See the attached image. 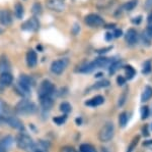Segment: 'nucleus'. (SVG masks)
Instances as JSON below:
<instances>
[{
  "label": "nucleus",
  "mask_w": 152,
  "mask_h": 152,
  "mask_svg": "<svg viewBox=\"0 0 152 152\" xmlns=\"http://www.w3.org/2000/svg\"><path fill=\"white\" fill-rule=\"evenodd\" d=\"M15 109L18 113L23 114V116H31V114H35L38 111L37 105L34 102H31V100L26 99V98L18 102Z\"/></svg>",
  "instance_id": "f257e3e1"
},
{
  "label": "nucleus",
  "mask_w": 152,
  "mask_h": 152,
  "mask_svg": "<svg viewBox=\"0 0 152 152\" xmlns=\"http://www.w3.org/2000/svg\"><path fill=\"white\" fill-rule=\"evenodd\" d=\"M114 135H115L114 124L112 122H107L100 129L99 133V139L102 142H109L113 139Z\"/></svg>",
  "instance_id": "f03ea898"
},
{
  "label": "nucleus",
  "mask_w": 152,
  "mask_h": 152,
  "mask_svg": "<svg viewBox=\"0 0 152 152\" xmlns=\"http://www.w3.org/2000/svg\"><path fill=\"white\" fill-rule=\"evenodd\" d=\"M34 144H35V142H34L33 139L31 138V136H28V134H19L18 136V138H16V145H18V148L23 149V150H31V148H33Z\"/></svg>",
  "instance_id": "7ed1b4c3"
},
{
  "label": "nucleus",
  "mask_w": 152,
  "mask_h": 152,
  "mask_svg": "<svg viewBox=\"0 0 152 152\" xmlns=\"http://www.w3.org/2000/svg\"><path fill=\"white\" fill-rule=\"evenodd\" d=\"M54 92H55V85L51 81L44 80L41 83V86L39 88V95H40V97L52 96Z\"/></svg>",
  "instance_id": "20e7f679"
},
{
  "label": "nucleus",
  "mask_w": 152,
  "mask_h": 152,
  "mask_svg": "<svg viewBox=\"0 0 152 152\" xmlns=\"http://www.w3.org/2000/svg\"><path fill=\"white\" fill-rule=\"evenodd\" d=\"M68 65V59L61 58V59L55 60L51 65V72L55 75H61L65 70V68Z\"/></svg>",
  "instance_id": "39448f33"
},
{
  "label": "nucleus",
  "mask_w": 152,
  "mask_h": 152,
  "mask_svg": "<svg viewBox=\"0 0 152 152\" xmlns=\"http://www.w3.org/2000/svg\"><path fill=\"white\" fill-rule=\"evenodd\" d=\"M84 23L89 27H100L104 24V21L99 14L90 13L84 18Z\"/></svg>",
  "instance_id": "423d86ee"
},
{
  "label": "nucleus",
  "mask_w": 152,
  "mask_h": 152,
  "mask_svg": "<svg viewBox=\"0 0 152 152\" xmlns=\"http://www.w3.org/2000/svg\"><path fill=\"white\" fill-rule=\"evenodd\" d=\"M45 4L48 9L56 12H61L65 9V4L63 0H46Z\"/></svg>",
  "instance_id": "0eeeda50"
},
{
  "label": "nucleus",
  "mask_w": 152,
  "mask_h": 152,
  "mask_svg": "<svg viewBox=\"0 0 152 152\" xmlns=\"http://www.w3.org/2000/svg\"><path fill=\"white\" fill-rule=\"evenodd\" d=\"M40 28V23L36 16H33L21 24V29L24 31H38Z\"/></svg>",
  "instance_id": "6e6552de"
},
{
  "label": "nucleus",
  "mask_w": 152,
  "mask_h": 152,
  "mask_svg": "<svg viewBox=\"0 0 152 152\" xmlns=\"http://www.w3.org/2000/svg\"><path fill=\"white\" fill-rule=\"evenodd\" d=\"M125 40H126V42L128 43L130 46H134L139 40L138 33H137L136 30H134V29H130L126 33V35H125Z\"/></svg>",
  "instance_id": "1a4fd4ad"
},
{
  "label": "nucleus",
  "mask_w": 152,
  "mask_h": 152,
  "mask_svg": "<svg viewBox=\"0 0 152 152\" xmlns=\"http://www.w3.org/2000/svg\"><path fill=\"white\" fill-rule=\"evenodd\" d=\"M5 122L8 126H10L11 128L15 129V130H19V131H23L24 130V126L18 117L15 116H8L5 117Z\"/></svg>",
  "instance_id": "9d476101"
},
{
  "label": "nucleus",
  "mask_w": 152,
  "mask_h": 152,
  "mask_svg": "<svg viewBox=\"0 0 152 152\" xmlns=\"http://www.w3.org/2000/svg\"><path fill=\"white\" fill-rule=\"evenodd\" d=\"M15 90H16V92L23 97H28L29 95H31V87L26 84H23V83L19 82V81L15 87Z\"/></svg>",
  "instance_id": "9b49d317"
},
{
  "label": "nucleus",
  "mask_w": 152,
  "mask_h": 152,
  "mask_svg": "<svg viewBox=\"0 0 152 152\" xmlns=\"http://www.w3.org/2000/svg\"><path fill=\"white\" fill-rule=\"evenodd\" d=\"M40 103L44 110H50L54 106V99L52 96L40 97Z\"/></svg>",
  "instance_id": "f8f14e48"
},
{
  "label": "nucleus",
  "mask_w": 152,
  "mask_h": 152,
  "mask_svg": "<svg viewBox=\"0 0 152 152\" xmlns=\"http://www.w3.org/2000/svg\"><path fill=\"white\" fill-rule=\"evenodd\" d=\"M104 102V98L102 96V95H97V96H94L91 99H88L85 101V105L89 107H96L102 105Z\"/></svg>",
  "instance_id": "ddd939ff"
},
{
  "label": "nucleus",
  "mask_w": 152,
  "mask_h": 152,
  "mask_svg": "<svg viewBox=\"0 0 152 152\" xmlns=\"http://www.w3.org/2000/svg\"><path fill=\"white\" fill-rule=\"evenodd\" d=\"M12 23V18L10 12L6 9L4 10H0V24L3 26H9Z\"/></svg>",
  "instance_id": "4468645a"
},
{
  "label": "nucleus",
  "mask_w": 152,
  "mask_h": 152,
  "mask_svg": "<svg viewBox=\"0 0 152 152\" xmlns=\"http://www.w3.org/2000/svg\"><path fill=\"white\" fill-rule=\"evenodd\" d=\"M12 82H13V77L10 73H0V86L7 87V86H10Z\"/></svg>",
  "instance_id": "2eb2a0df"
},
{
  "label": "nucleus",
  "mask_w": 152,
  "mask_h": 152,
  "mask_svg": "<svg viewBox=\"0 0 152 152\" xmlns=\"http://www.w3.org/2000/svg\"><path fill=\"white\" fill-rule=\"evenodd\" d=\"M10 70V63L6 55L0 56V73H9Z\"/></svg>",
  "instance_id": "dca6fc26"
},
{
  "label": "nucleus",
  "mask_w": 152,
  "mask_h": 152,
  "mask_svg": "<svg viewBox=\"0 0 152 152\" xmlns=\"http://www.w3.org/2000/svg\"><path fill=\"white\" fill-rule=\"evenodd\" d=\"M38 62V55L35 52V50H29L26 53V65L29 67H34Z\"/></svg>",
  "instance_id": "f3484780"
},
{
  "label": "nucleus",
  "mask_w": 152,
  "mask_h": 152,
  "mask_svg": "<svg viewBox=\"0 0 152 152\" xmlns=\"http://www.w3.org/2000/svg\"><path fill=\"white\" fill-rule=\"evenodd\" d=\"M31 152H48V145L44 144V142L35 143Z\"/></svg>",
  "instance_id": "a211bd4d"
},
{
  "label": "nucleus",
  "mask_w": 152,
  "mask_h": 152,
  "mask_svg": "<svg viewBox=\"0 0 152 152\" xmlns=\"http://www.w3.org/2000/svg\"><path fill=\"white\" fill-rule=\"evenodd\" d=\"M12 144H13V138H12L11 136H5L1 140V142H0V145L3 147L5 150H7V149H9V148H11Z\"/></svg>",
  "instance_id": "6ab92c4d"
},
{
  "label": "nucleus",
  "mask_w": 152,
  "mask_h": 152,
  "mask_svg": "<svg viewBox=\"0 0 152 152\" xmlns=\"http://www.w3.org/2000/svg\"><path fill=\"white\" fill-rule=\"evenodd\" d=\"M125 79L126 80H131L133 79L136 75V70L134 67H132L131 65H125Z\"/></svg>",
  "instance_id": "aec40b11"
},
{
  "label": "nucleus",
  "mask_w": 152,
  "mask_h": 152,
  "mask_svg": "<svg viewBox=\"0 0 152 152\" xmlns=\"http://www.w3.org/2000/svg\"><path fill=\"white\" fill-rule=\"evenodd\" d=\"M151 97H152V87L147 86L141 95V100H142V102H146V101H148Z\"/></svg>",
  "instance_id": "412c9836"
},
{
  "label": "nucleus",
  "mask_w": 152,
  "mask_h": 152,
  "mask_svg": "<svg viewBox=\"0 0 152 152\" xmlns=\"http://www.w3.org/2000/svg\"><path fill=\"white\" fill-rule=\"evenodd\" d=\"M14 12H15V16H18V19H23V12H24L23 4L16 3V4H15V7H14Z\"/></svg>",
  "instance_id": "4be33fe9"
},
{
  "label": "nucleus",
  "mask_w": 152,
  "mask_h": 152,
  "mask_svg": "<svg viewBox=\"0 0 152 152\" xmlns=\"http://www.w3.org/2000/svg\"><path fill=\"white\" fill-rule=\"evenodd\" d=\"M121 67H122V61H114V62H112L111 65H110V73L111 75L115 73L117 70H119V68Z\"/></svg>",
  "instance_id": "5701e85b"
},
{
  "label": "nucleus",
  "mask_w": 152,
  "mask_h": 152,
  "mask_svg": "<svg viewBox=\"0 0 152 152\" xmlns=\"http://www.w3.org/2000/svg\"><path fill=\"white\" fill-rule=\"evenodd\" d=\"M110 81L107 80H100L97 83H95V84L94 85V88L92 89H102V88H105L107 87V86H110Z\"/></svg>",
  "instance_id": "b1692460"
},
{
  "label": "nucleus",
  "mask_w": 152,
  "mask_h": 152,
  "mask_svg": "<svg viewBox=\"0 0 152 152\" xmlns=\"http://www.w3.org/2000/svg\"><path fill=\"white\" fill-rule=\"evenodd\" d=\"M18 81H19V82H21V83H23V84H26L28 86H29V87H31V85L34 84L33 79H31V77H28V76H26V75H21Z\"/></svg>",
  "instance_id": "393cba45"
},
{
  "label": "nucleus",
  "mask_w": 152,
  "mask_h": 152,
  "mask_svg": "<svg viewBox=\"0 0 152 152\" xmlns=\"http://www.w3.org/2000/svg\"><path fill=\"white\" fill-rule=\"evenodd\" d=\"M79 152H97V151L90 144H82L79 148Z\"/></svg>",
  "instance_id": "a878e982"
},
{
  "label": "nucleus",
  "mask_w": 152,
  "mask_h": 152,
  "mask_svg": "<svg viewBox=\"0 0 152 152\" xmlns=\"http://www.w3.org/2000/svg\"><path fill=\"white\" fill-rule=\"evenodd\" d=\"M60 110L63 113H69L71 110H72V106L70 105L69 102H62L60 104Z\"/></svg>",
  "instance_id": "bb28decb"
},
{
  "label": "nucleus",
  "mask_w": 152,
  "mask_h": 152,
  "mask_svg": "<svg viewBox=\"0 0 152 152\" xmlns=\"http://www.w3.org/2000/svg\"><path fill=\"white\" fill-rule=\"evenodd\" d=\"M139 141H140V136L139 135H137L136 137L132 140V142L130 143V145L128 147V151L127 152H133L134 151V149H135V147L137 146V144L139 143Z\"/></svg>",
  "instance_id": "cd10ccee"
},
{
  "label": "nucleus",
  "mask_w": 152,
  "mask_h": 152,
  "mask_svg": "<svg viewBox=\"0 0 152 152\" xmlns=\"http://www.w3.org/2000/svg\"><path fill=\"white\" fill-rule=\"evenodd\" d=\"M137 3H138V0H130L129 2H127L126 4L124 5V8L125 10H132V9H134L135 7H136Z\"/></svg>",
  "instance_id": "c85d7f7f"
},
{
  "label": "nucleus",
  "mask_w": 152,
  "mask_h": 152,
  "mask_svg": "<svg viewBox=\"0 0 152 152\" xmlns=\"http://www.w3.org/2000/svg\"><path fill=\"white\" fill-rule=\"evenodd\" d=\"M119 122H120V127H122V128H124L127 125V122H128V114L126 112H123V113L120 114Z\"/></svg>",
  "instance_id": "c756f323"
},
{
  "label": "nucleus",
  "mask_w": 152,
  "mask_h": 152,
  "mask_svg": "<svg viewBox=\"0 0 152 152\" xmlns=\"http://www.w3.org/2000/svg\"><path fill=\"white\" fill-rule=\"evenodd\" d=\"M140 113H141V119H146L147 117L149 116L150 114V110H149V107L144 105V106L141 107V110H140Z\"/></svg>",
  "instance_id": "7c9ffc66"
},
{
  "label": "nucleus",
  "mask_w": 152,
  "mask_h": 152,
  "mask_svg": "<svg viewBox=\"0 0 152 152\" xmlns=\"http://www.w3.org/2000/svg\"><path fill=\"white\" fill-rule=\"evenodd\" d=\"M66 119H67V116L64 114V116H55L53 119V121L57 125H63L66 122Z\"/></svg>",
  "instance_id": "2f4dec72"
},
{
  "label": "nucleus",
  "mask_w": 152,
  "mask_h": 152,
  "mask_svg": "<svg viewBox=\"0 0 152 152\" xmlns=\"http://www.w3.org/2000/svg\"><path fill=\"white\" fill-rule=\"evenodd\" d=\"M151 72V62L150 61H145L143 65V73H149Z\"/></svg>",
  "instance_id": "473e14b6"
},
{
  "label": "nucleus",
  "mask_w": 152,
  "mask_h": 152,
  "mask_svg": "<svg viewBox=\"0 0 152 152\" xmlns=\"http://www.w3.org/2000/svg\"><path fill=\"white\" fill-rule=\"evenodd\" d=\"M144 34H145V36L148 37L150 40H152V24H150L148 27H147V29H146V31L144 32Z\"/></svg>",
  "instance_id": "72a5a7b5"
},
{
  "label": "nucleus",
  "mask_w": 152,
  "mask_h": 152,
  "mask_svg": "<svg viewBox=\"0 0 152 152\" xmlns=\"http://www.w3.org/2000/svg\"><path fill=\"white\" fill-rule=\"evenodd\" d=\"M41 5L39 3H36V4H34V6H33V8H31V12L33 13H35V14H39L41 12Z\"/></svg>",
  "instance_id": "f704fd0d"
},
{
  "label": "nucleus",
  "mask_w": 152,
  "mask_h": 152,
  "mask_svg": "<svg viewBox=\"0 0 152 152\" xmlns=\"http://www.w3.org/2000/svg\"><path fill=\"white\" fill-rule=\"evenodd\" d=\"M126 98H127V91L122 93V96H121V98H120V100H119V106H122V105L125 103V101H126Z\"/></svg>",
  "instance_id": "c9c22d12"
},
{
  "label": "nucleus",
  "mask_w": 152,
  "mask_h": 152,
  "mask_svg": "<svg viewBox=\"0 0 152 152\" xmlns=\"http://www.w3.org/2000/svg\"><path fill=\"white\" fill-rule=\"evenodd\" d=\"M117 83L120 86H124L125 83H126V79H125V77H123V76H119L117 78Z\"/></svg>",
  "instance_id": "e433bc0d"
},
{
  "label": "nucleus",
  "mask_w": 152,
  "mask_h": 152,
  "mask_svg": "<svg viewBox=\"0 0 152 152\" xmlns=\"http://www.w3.org/2000/svg\"><path fill=\"white\" fill-rule=\"evenodd\" d=\"M61 152H76L74 148L70 146H64L61 148Z\"/></svg>",
  "instance_id": "4c0bfd02"
},
{
  "label": "nucleus",
  "mask_w": 152,
  "mask_h": 152,
  "mask_svg": "<svg viewBox=\"0 0 152 152\" xmlns=\"http://www.w3.org/2000/svg\"><path fill=\"white\" fill-rule=\"evenodd\" d=\"M113 36H114L115 38H119L120 36H122V31H121V30H119V29H115Z\"/></svg>",
  "instance_id": "58836bf2"
},
{
  "label": "nucleus",
  "mask_w": 152,
  "mask_h": 152,
  "mask_svg": "<svg viewBox=\"0 0 152 152\" xmlns=\"http://www.w3.org/2000/svg\"><path fill=\"white\" fill-rule=\"evenodd\" d=\"M145 8L146 9L152 8V0H145Z\"/></svg>",
  "instance_id": "ea45409f"
},
{
  "label": "nucleus",
  "mask_w": 152,
  "mask_h": 152,
  "mask_svg": "<svg viewBox=\"0 0 152 152\" xmlns=\"http://www.w3.org/2000/svg\"><path fill=\"white\" fill-rule=\"evenodd\" d=\"M141 21H142V16H138L137 18H135V19H132V22H133L134 24H140V23H141Z\"/></svg>",
  "instance_id": "a19ab883"
},
{
  "label": "nucleus",
  "mask_w": 152,
  "mask_h": 152,
  "mask_svg": "<svg viewBox=\"0 0 152 152\" xmlns=\"http://www.w3.org/2000/svg\"><path fill=\"white\" fill-rule=\"evenodd\" d=\"M105 41H111L112 39H113V34L112 33H110V32H107V33H105Z\"/></svg>",
  "instance_id": "79ce46f5"
},
{
  "label": "nucleus",
  "mask_w": 152,
  "mask_h": 152,
  "mask_svg": "<svg viewBox=\"0 0 152 152\" xmlns=\"http://www.w3.org/2000/svg\"><path fill=\"white\" fill-rule=\"evenodd\" d=\"M147 129H148V127L147 126H144V128H143V133L145 136H149V132L147 131Z\"/></svg>",
  "instance_id": "37998d69"
},
{
  "label": "nucleus",
  "mask_w": 152,
  "mask_h": 152,
  "mask_svg": "<svg viewBox=\"0 0 152 152\" xmlns=\"http://www.w3.org/2000/svg\"><path fill=\"white\" fill-rule=\"evenodd\" d=\"M3 122H5V117H3L1 114H0V125L3 124Z\"/></svg>",
  "instance_id": "c03bdc74"
},
{
  "label": "nucleus",
  "mask_w": 152,
  "mask_h": 152,
  "mask_svg": "<svg viewBox=\"0 0 152 152\" xmlns=\"http://www.w3.org/2000/svg\"><path fill=\"white\" fill-rule=\"evenodd\" d=\"M144 145H145V146L152 145V141H146V142H144Z\"/></svg>",
  "instance_id": "a18cd8bd"
},
{
  "label": "nucleus",
  "mask_w": 152,
  "mask_h": 152,
  "mask_svg": "<svg viewBox=\"0 0 152 152\" xmlns=\"http://www.w3.org/2000/svg\"><path fill=\"white\" fill-rule=\"evenodd\" d=\"M0 152H6V150H5V149H4L1 145H0Z\"/></svg>",
  "instance_id": "49530a36"
},
{
  "label": "nucleus",
  "mask_w": 152,
  "mask_h": 152,
  "mask_svg": "<svg viewBox=\"0 0 152 152\" xmlns=\"http://www.w3.org/2000/svg\"><path fill=\"white\" fill-rule=\"evenodd\" d=\"M148 21H149V23H150V24H152V14H151V16H149Z\"/></svg>",
  "instance_id": "de8ad7c7"
},
{
  "label": "nucleus",
  "mask_w": 152,
  "mask_h": 152,
  "mask_svg": "<svg viewBox=\"0 0 152 152\" xmlns=\"http://www.w3.org/2000/svg\"><path fill=\"white\" fill-rule=\"evenodd\" d=\"M147 152H152V150H149V151H147Z\"/></svg>",
  "instance_id": "09e8293b"
},
{
  "label": "nucleus",
  "mask_w": 152,
  "mask_h": 152,
  "mask_svg": "<svg viewBox=\"0 0 152 152\" xmlns=\"http://www.w3.org/2000/svg\"><path fill=\"white\" fill-rule=\"evenodd\" d=\"M0 33H1V30H0Z\"/></svg>",
  "instance_id": "8fccbe9b"
}]
</instances>
